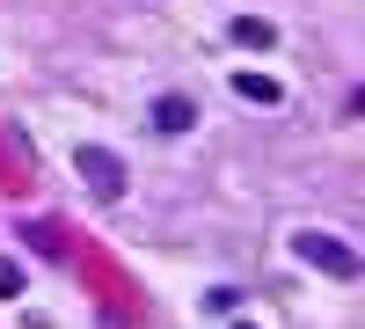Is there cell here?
Returning <instances> with one entry per match:
<instances>
[{
    "mask_svg": "<svg viewBox=\"0 0 365 329\" xmlns=\"http://www.w3.org/2000/svg\"><path fill=\"white\" fill-rule=\"evenodd\" d=\"M73 168L88 176V191H96V198H117V191H125V161H117L110 146H73Z\"/></svg>",
    "mask_w": 365,
    "mask_h": 329,
    "instance_id": "7a4b0ae2",
    "label": "cell"
},
{
    "mask_svg": "<svg viewBox=\"0 0 365 329\" xmlns=\"http://www.w3.org/2000/svg\"><path fill=\"white\" fill-rule=\"evenodd\" d=\"M241 329H249V322H241Z\"/></svg>",
    "mask_w": 365,
    "mask_h": 329,
    "instance_id": "52a82bcc",
    "label": "cell"
},
{
    "mask_svg": "<svg viewBox=\"0 0 365 329\" xmlns=\"http://www.w3.org/2000/svg\"><path fill=\"white\" fill-rule=\"evenodd\" d=\"M15 293H22V263L0 256V300H15Z\"/></svg>",
    "mask_w": 365,
    "mask_h": 329,
    "instance_id": "8992f818",
    "label": "cell"
},
{
    "mask_svg": "<svg viewBox=\"0 0 365 329\" xmlns=\"http://www.w3.org/2000/svg\"><path fill=\"white\" fill-rule=\"evenodd\" d=\"M234 44H256V51H270V22H263V15H234Z\"/></svg>",
    "mask_w": 365,
    "mask_h": 329,
    "instance_id": "277c9868",
    "label": "cell"
},
{
    "mask_svg": "<svg viewBox=\"0 0 365 329\" xmlns=\"http://www.w3.org/2000/svg\"><path fill=\"white\" fill-rule=\"evenodd\" d=\"M197 125V103L190 96H161L154 103V132H190Z\"/></svg>",
    "mask_w": 365,
    "mask_h": 329,
    "instance_id": "3957f363",
    "label": "cell"
},
{
    "mask_svg": "<svg viewBox=\"0 0 365 329\" xmlns=\"http://www.w3.org/2000/svg\"><path fill=\"white\" fill-rule=\"evenodd\" d=\"M234 88H241V96H249V103H278V81H263V74H241Z\"/></svg>",
    "mask_w": 365,
    "mask_h": 329,
    "instance_id": "5b68a950",
    "label": "cell"
},
{
    "mask_svg": "<svg viewBox=\"0 0 365 329\" xmlns=\"http://www.w3.org/2000/svg\"><path fill=\"white\" fill-rule=\"evenodd\" d=\"M292 249H299V263H314V271H329V278H358V256L336 242V234H314V227H307Z\"/></svg>",
    "mask_w": 365,
    "mask_h": 329,
    "instance_id": "6da1fadb",
    "label": "cell"
}]
</instances>
